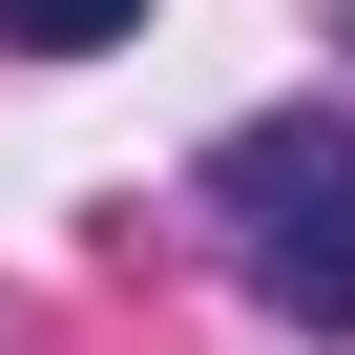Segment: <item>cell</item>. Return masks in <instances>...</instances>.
<instances>
[{"mask_svg":"<svg viewBox=\"0 0 355 355\" xmlns=\"http://www.w3.org/2000/svg\"><path fill=\"white\" fill-rule=\"evenodd\" d=\"M146 0H0V42H42V63H84V42H125Z\"/></svg>","mask_w":355,"mask_h":355,"instance_id":"cell-2","label":"cell"},{"mask_svg":"<svg viewBox=\"0 0 355 355\" xmlns=\"http://www.w3.org/2000/svg\"><path fill=\"white\" fill-rule=\"evenodd\" d=\"M209 230L251 251L272 313L355 334V125H334V105H251V125L209 146Z\"/></svg>","mask_w":355,"mask_h":355,"instance_id":"cell-1","label":"cell"}]
</instances>
